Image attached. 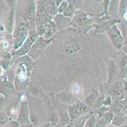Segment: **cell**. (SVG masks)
Returning <instances> with one entry per match:
<instances>
[{
  "label": "cell",
  "instance_id": "47",
  "mask_svg": "<svg viewBox=\"0 0 127 127\" xmlns=\"http://www.w3.org/2000/svg\"><path fill=\"white\" fill-rule=\"evenodd\" d=\"M124 52L127 55V43L125 44V45L124 46Z\"/></svg>",
  "mask_w": 127,
  "mask_h": 127
},
{
  "label": "cell",
  "instance_id": "36",
  "mask_svg": "<svg viewBox=\"0 0 127 127\" xmlns=\"http://www.w3.org/2000/svg\"><path fill=\"white\" fill-rule=\"evenodd\" d=\"M10 120L8 117L2 111H0V125L2 126L5 125L6 124H8Z\"/></svg>",
  "mask_w": 127,
  "mask_h": 127
},
{
  "label": "cell",
  "instance_id": "5",
  "mask_svg": "<svg viewBox=\"0 0 127 127\" xmlns=\"http://www.w3.org/2000/svg\"><path fill=\"white\" fill-rule=\"evenodd\" d=\"M28 66L25 63L20 65L19 71L17 73V76L15 78V88L18 90H22L27 85V81L28 79V74L27 68Z\"/></svg>",
  "mask_w": 127,
  "mask_h": 127
},
{
  "label": "cell",
  "instance_id": "3",
  "mask_svg": "<svg viewBox=\"0 0 127 127\" xmlns=\"http://www.w3.org/2000/svg\"><path fill=\"white\" fill-rule=\"evenodd\" d=\"M52 39H44L43 37L38 38V39L34 43V45H32L31 50L29 52L31 57L34 59H37L41 55V53L44 50L45 48L48 46L50 41H51Z\"/></svg>",
  "mask_w": 127,
  "mask_h": 127
},
{
  "label": "cell",
  "instance_id": "27",
  "mask_svg": "<svg viewBox=\"0 0 127 127\" xmlns=\"http://www.w3.org/2000/svg\"><path fill=\"white\" fill-rule=\"evenodd\" d=\"M1 88L5 93L12 92L14 90V87L13 84L9 80L4 79L1 82Z\"/></svg>",
  "mask_w": 127,
  "mask_h": 127
},
{
  "label": "cell",
  "instance_id": "16",
  "mask_svg": "<svg viewBox=\"0 0 127 127\" xmlns=\"http://www.w3.org/2000/svg\"><path fill=\"white\" fill-rule=\"evenodd\" d=\"M119 20H118L116 18H112L109 20L107 21L106 22L103 23L100 25H95V32H94V36L99 33H106V32L113 25H115L117 22H118Z\"/></svg>",
  "mask_w": 127,
  "mask_h": 127
},
{
  "label": "cell",
  "instance_id": "42",
  "mask_svg": "<svg viewBox=\"0 0 127 127\" xmlns=\"http://www.w3.org/2000/svg\"><path fill=\"white\" fill-rule=\"evenodd\" d=\"M11 55H10V53H4V54H3V58H4V59H6V60H10L11 59Z\"/></svg>",
  "mask_w": 127,
  "mask_h": 127
},
{
  "label": "cell",
  "instance_id": "32",
  "mask_svg": "<svg viewBox=\"0 0 127 127\" xmlns=\"http://www.w3.org/2000/svg\"><path fill=\"white\" fill-rule=\"evenodd\" d=\"M63 15L68 18H71L72 17H74L75 15V9L74 6L71 3H69L68 6L67 7V8L66 9L65 11L63 13Z\"/></svg>",
  "mask_w": 127,
  "mask_h": 127
},
{
  "label": "cell",
  "instance_id": "9",
  "mask_svg": "<svg viewBox=\"0 0 127 127\" xmlns=\"http://www.w3.org/2000/svg\"><path fill=\"white\" fill-rule=\"evenodd\" d=\"M37 3L34 0H29L25 9V17L28 22L32 23V25L36 22Z\"/></svg>",
  "mask_w": 127,
  "mask_h": 127
},
{
  "label": "cell",
  "instance_id": "49",
  "mask_svg": "<svg viewBox=\"0 0 127 127\" xmlns=\"http://www.w3.org/2000/svg\"><path fill=\"white\" fill-rule=\"evenodd\" d=\"M124 17H125V18L126 20H127V12L125 14V15H124Z\"/></svg>",
  "mask_w": 127,
  "mask_h": 127
},
{
  "label": "cell",
  "instance_id": "44",
  "mask_svg": "<svg viewBox=\"0 0 127 127\" xmlns=\"http://www.w3.org/2000/svg\"><path fill=\"white\" fill-rule=\"evenodd\" d=\"M75 127V125H74V123H73V122H71V123H70L69 124L66 125L64 126V127Z\"/></svg>",
  "mask_w": 127,
  "mask_h": 127
},
{
  "label": "cell",
  "instance_id": "38",
  "mask_svg": "<svg viewBox=\"0 0 127 127\" xmlns=\"http://www.w3.org/2000/svg\"><path fill=\"white\" fill-rule=\"evenodd\" d=\"M112 104V99H111V96H107L105 97L104 101V104L103 105L104 106H109L110 107L111 105Z\"/></svg>",
  "mask_w": 127,
  "mask_h": 127
},
{
  "label": "cell",
  "instance_id": "2",
  "mask_svg": "<svg viewBox=\"0 0 127 127\" xmlns=\"http://www.w3.org/2000/svg\"><path fill=\"white\" fill-rule=\"evenodd\" d=\"M106 33L108 34L111 43L116 50H119L122 48L123 45V38L116 24L113 25L106 32Z\"/></svg>",
  "mask_w": 127,
  "mask_h": 127
},
{
  "label": "cell",
  "instance_id": "8",
  "mask_svg": "<svg viewBox=\"0 0 127 127\" xmlns=\"http://www.w3.org/2000/svg\"><path fill=\"white\" fill-rule=\"evenodd\" d=\"M108 72V84L111 85L115 82L118 78L120 74L119 69L118 67L116 62L113 59L107 60Z\"/></svg>",
  "mask_w": 127,
  "mask_h": 127
},
{
  "label": "cell",
  "instance_id": "22",
  "mask_svg": "<svg viewBox=\"0 0 127 127\" xmlns=\"http://www.w3.org/2000/svg\"><path fill=\"white\" fill-rule=\"evenodd\" d=\"M15 16V8H11L7 20V31L9 34H13L14 31Z\"/></svg>",
  "mask_w": 127,
  "mask_h": 127
},
{
  "label": "cell",
  "instance_id": "50",
  "mask_svg": "<svg viewBox=\"0 0 127 127\" xmlns=\"http://www.w3.org/2000/svg\"><path fill=\"white\" fill-rule=\"evenodd\" d=\"M95 1H96L97 2H99H99H101L102 0H95Z\"/></svg>",
  "mask_w": 127,
  "mask_h": 127
},
{
  "label": "cell",
  "instance_id": "13",
  "mask_svg": "<svg viewBox=\"0 0 127 127\" xmlns=\"http://www.w3.org/2000/svg\"><path fill=\"white\" fill-rule=\"evenodd\" d=\"M53 22L55 23L56 27L58 29H62L63 28H65L69 26L70 23H72L71 18H68L63 15V14L57 13L54 17Z\"/></svg>",
  "mask_w": 127,
  "mask_h": 127
},
{
  "label": "cell",
  "instance_id": "24",
  "mask_svg": "<svg viewBox=\"0 0 127 127\" xmlns=\"http://www.w3.org/2000/svg\"><path fill=\"white\" fill-rule=\"evenodd\" d=\"M48 120H49V123L53 127H62L57 113H55V112L51 113L49 115Z\"/></svg>",
  "mask_w": 127,
  "mask_h": 127
},
{
  "label": "cell",
  "instance_id": "15",
  "mask_svg": "<svg viewBox=\"0 0 127 127\" xmlns=\"http://www.w3.org/2000/svg\"><path fill=\"white\" fill-rule=\"evenodd\" d=\"M117 66L121 76L125 77L127 74V55L125 53H121L117 57Z\"/></svg>",
  "mask_w": 127,
  "mask_h": 127
},
{
  "label": "cell",
  "instance_id": "48",
  "mask_svg": "<svg viewBox=\"0 0 127 127\" xmlns=\"http://www.w3.org/2000/svg\"><path fill=\"white\" fill-rule=\"evenodd\" d=\"M4 73V71H3V69L2 68V67L0 66V76H2Z\"/></svg>",
  "mask_w": 127,
  "mask_h": 127
},
{
  "label": "cell",
  "instance_id": "10",
  "mask_svg": "<svg viewBox=\"0 0 127 127\" xmlns=\"http://www.w3.org/2000/svg\"><path fill=\"white\" fill-rule=\"evenodd\" d=\"M57 113L58 115L59 118H60V123H61V127H62L69 124L72 122L70 116H69L67 108L65 107V105L62 104L61 106L59 107Z\"/></svg>",
  "mask_w": 127,
  "mask_h": 127
},
{
  "label": "cell",
  "instance_id": "29",
  "mask_svg": "<svg viewBox=\"0 0 127 127\" xmlns=\"http://www.w3.org/2000/svg\"><path fill=\"white\" fill-rule=\"evenodd\" d=\"M125 123V119L123 116L118 115H114L113 120L111 122V124L115 127H119Z\"/></svg>",
  "mask_w": 127,
  "mask_h": 127
},
{
  "label": "cell",
  "instance_id": "18",
  "mask_svg": "<svg viewBox=\"0 0 127 127\" xmlns=\"http://www.w3.org/2000/svg\"><path fill=\"white\" fill-rule=\"evenodd\" d=\"M99 96L100 95H99V92L96 90L93 89L91 91V92L84 99L83 102L87 106L92 109V106Z\"/></svg>",
  "mask_w": 127,
  "mask_h": 127
},
{
  "label": "cell",
  "instance_id": "34",
  "mask_svg": "<svg viewBox=\"0 0 127 127\" xmlns=\"http://www.w3.org/2000/svg\"><path fill=\"white\" fill-rule=\"evenodd\" d=\"M109 109H110V107L106 106H102L101 108H99L97 110V111L96 112V115L97 116V118H102V116H104L106 113H108V112H109Z\"/></svg>",
  "mask_w": 127,
  "mask_h": 127
},
{
  "label": "cell",
  "instance_id": "40",
  "mask_svg": "<svg viewBox=\"0 0 127 127\" xmlns=\"http://www.w3.org/2000/svg\"><path fill=\"white\" fill-rule=\"evenodd\" d=\"M5 1L8 3V4L11 7V9L15 8V6L17 0H5Z\"/></svg>",
  "mask_w": 127,
  "mask_h": 127
},
{
  "label": "cell",
  "instance_id": "30",
  "mask_svg": "<svg viewBox=\"0 0 127 127\" xmlns=\"http://www.w3.org/2000/svg\"><path fill=\"white\" fill-rule=\"evenodd\" d=\"M105 97H105L104 95H101V96H99V97H98L97 99L96 100V101H95V103H94V104L93 106H92V109H91V111L93 110L95 112L97 111L98 109L101 108L102 106H103L104 101Z\"/></svg>",
  "mask_w": 127,
  "mask_h": 127
},
{
  "label": "cell",
  "instance_id": "25",
  "mask_svg": "<svg viewBox=\"0 0 127 127\" xmlns=\"http://www.w3.org/2000/svg\"><path fill=\"white\" fill-rule=\"evenodd\" d=\"M119 3H120V0H111L109 8H108V12L110 14V15L115 16L118 13Z\"/></svg>",
  "mask_w": 127,
  "mask_h": 127
},
{
  "label": "cell",
  "instance_id": "43",
  "mask_svg": "<svg viewBox=\"0 0 127 127\" xmlns=\"http://www.w3.org/2000/svg\"><path fill=\"white\" fill-rule=\"evenodd\" d=\"M64 1V0H55V3H56V6H57V8L59 6V5L62 3V1Z\"/></svg>",
  "mask_w": 127,
  "mask_h": 127
},
{
  "label": "cell",
  "instance_id": "21",
  "mask_svg": "<svg viewBox=\"0 0 127 127\" xmlns=\"http://www.w3.org/2000/svg\"><path fill=\"white\" fill-rule=\"evenodd\" d=\"M29 27V24L28 22H24L20 23L19 25L17 26L16 29L13 32V36L15 38L19 36L20 35L24 33L25 32H28Z\"/></svg>",
  "mask_w": 127,
  "mask_h": 127
},
{
  "label": "cell",
  "instance_id": "6",
  "mask_svg": "<svg viewBox=\"0 0 127 127\" xmlns=\"http://www.w3.org/2000/svg\"><path fill=\"white\" fill-rule=\"evenodd\" d=\"M94 19L89 17V15L84 12H78L75 14L72 20V23L80 29H85L92 27Z\"/></svg>",
  "mask_w": 127,
  "mask_h": 127
},
{
  "label": "cell",
  "instance_id": "1",
  "mask_svg": "<svg viewBox=\"0 0 127 127\" xmlns=\"http://www.w3.org/2000/svg\"><path fill=\"white\" fill-rule=\"evenodd\" d=\"M69 116L71 121L73 122L76 119L85 114L91 111V109L87 107L83 102H77L76 103L67 107Z\"/></svg>",
  "mask_w": 127,
  "mask_h": 127
},
{
  "label": "cell",
  "instance_id": "12",
  "mask_svg": "<svg viewBox=\"0 0 127 127\" xmlns=\"http://www.w3.org/2000/svg\"><path fill=\"white\" fill-rule=\"evenodd\" d=\"M81 48L79 43L73 39H68L65 43V51L70 55H74L80 52Z\"/></svg>",
  "mask_w": 127,
  "mask_h": 127
},
{
  "label": "cell",
  "instance_id": "7",
  "mask_svg": "<svg viewBox=\"0 0 127 127\" xmlns=\"http://www.w3.org/2000/svg\"><path fill=\"white\" fill-rule=\"evenodd\" d=\"M17 120L21 124V125L32 123L31 121V118H30L28 103L27 100H24L22 102L21 107L20 109Z\"/></svg>",
  "mask_w": 127,
  "mask_h": 127
},
{
  "label": "cell",
  "instance_id": "11",
  "mask_svg": "<svg viewBox=\"0 0 127 127\" xmlns=\"http://www.w3.org/2000/svg\"><path fill=\"white\" fill-rule=\"evenodd\" d=\"M56 97L58 99L59 101L61 102L62 104L68 106L71 104H73L77 102V101L75 99L73 94L66 90L62 93L57 94Z\"/></svg>",
  "mask_w": 127,
  "mask_h": 127
},
{
  "label": "cell",
  "instance_id": "37",
  "mask_svg": "<svg viewBox=\"0 0 127 127\" xmlns=\"http://www.w3.org/2000/svg\"><path fill=\"white\" fill-rule=\"evenodd\" d=\"M8 124V127H21V124L17 120H14L9 121Z\"/></svg>",
  "mask_w": 127,
  "mask_h": 127
},
{
  "label": "cell",
  "instance_id": "26",
  "mask_svg": "<svg viewBox=\"0 0 127 127\" xmlns=\"http://www.w3.org/2000/svg\"><path fill=\"white\" fill-rule=\"evenodd\" d=\"M91 115H89V113H87L76 119L73 122L74 123L75 127H84L87 121Z\"/></svg>",
  "mask_w": 127,
  "mask_h": 127
},
{
  "label": "cell",
  "instance_id": "46",
  "mask_svg": "<svg viewBox=\"0 0 127 127\" xmlns=\"http://www.w3.org/2000/svg\"><path fill=\"white\" fill-rule=\"evenodd\" d=\"M123 88H124L125 92H127V81H125L124 83V85H123Z\"/></svg>",
  "mask_w": 127,
  "mask_h": 127
},
{
  "label": "cell",
  "instance_id": "41",
  "mask_svg": "<svg viewBox=\"0 0 127 127\" xmlns=\"http://www.w3.org/2000/svg\"><path fill=\"white\" fill-rule=\"evenodd\" d=\"M4 102L5 99L3 96H0V111H1L4 106Z\"/></svg>",
  "mask_w": 127,
  "mask_h": 127
},
{
  "label": "cell",
  "instance_id": "51",
  "mask_svg": "<svg viewBox=\"0 0 127 127\" xmlns=\"http://www.w3.org/2000/svg\"><path fill=\"white\" fill-rule=\"evenodd\" d=\"M0 27H1V28H3V27H2L1 24H0Z\"/></svg>",
  "mask_w": 127,
  "mask_h": 127
},
{
  "label": "cell",
  "instance_id": "39",
  "mask_svg": "<svg viewBox=\"0 0 127 127\" xmlns=\"http://www.w3.org/2000/svg\"><path fill=\"white\" fill-rule=\"evenodd\" d=\"M111 0H103V7L104 11H108V8H109V3H110Z\"/></svg>",
  "mask_w": 127,
  "mask_h": 127
},
{
  "label": "cell",
  "instance_id": "20",
  "mask_svg": "<svg viewBox=\"0 0 127 127\" xmlns=\"http://www.w3.org/2000/svg\"><path fill=\"white\" fill-rule=\"evenodd\" d=\"M116 115L127 116V96L123 101H120L116 104L115 109Z\"/></svg>",
  "mask_w": 127,
  "mask_h": 127
},
{
  "label": "cell",
  "instance_id": "31",
  "mask_svg": "<svg viewBox=\"0 0 127 127\" xmlns=\"http://www.w3.org/2000/svg\"><path fill=\"white\" fill-rule=\"evenodd\" d=\"M30 92L32 95L37 97H42V91L40 87L37 85H32L29 88Z\"/></svg>",
  "mask_w": 127,
  "mask_h": 127
},
{
  "label": "cell",
  "instance_id": "45",
  "mask_svg": "<svg viewBox=\"0 0 127 127\" xmlns=\"http://www.w3.org/2000/svg\"><path fill=\"white\" fill-rule=\"evenodd\" d=\"M21 127H34V125L32 123L29 125H21Z\"/></svg>",
  "mask_w": 127,
  "mask_h": 127
},
{
  "label": "cell",
  "instance_id": "17",
  "mask_svg": "<svg viewBox=\"0 0 127 127\" xmlns=\"http://www.w3.org/2000/svg\"><path fill=\"white\" fill-rule=\"evenodd\" d=\"M114 114L111 112H108L102 118H97L95 123V127H108L111 123Z\"/></svg>",
  "mask_w": 127,
  "mask_h": 127
},
{
  "label": "cell",
  "instance_id": "35",
  "mask_svg": "<svg viewBox=\"0 0 127 127\" xmlns=\"http://www.w3.org/2000/svg\"><path fill=\"white\" fill-rule=\"evenodd\" d=\"M69 3H68V1H66V0H64L63 1H62V3L57 8L58 13L63 14L64 11L66 10V9L67 8V7L68 6Z\"/></svg>",
  "mask_w": 127,
  "mask_h": 127
},
{
  "label": "cell",
  "instance_id": "33",
  "mask_svg": "<svg viewBox=\"0 0 127 127\" xmlns=\"http://www.w3.org/2000/svg\"><path fill=\"white\" fill-rule=\"evenodd\" d=\"M97 120V115H95V114H92L87 121L84 127H95Z\"/></svg>",
  "mask_w": 127,
  "mask_h": 127
},
{
  "label": "cell",
  "instance_id": "14",
  "mask_svg": "<svg viewBox=\"0 0 127 127\" xmlns=\"http://www.w3.org/2000/svg\"><path fill=\"white\" fill-rule=\"evenodd\" d=\"M56 31H57V27L55 23L53 21L48 20L45 24L43 27L42 34L44 36L43 38L46 39H52L53 34L55 33Z\"/></svg>",
  "mask_w": 127,
  "mask_h": 127
},
{
  "label": "cell",
  "instance_id": "52",
  "mask_svg": "<svg viewBox=\"0 0 127 127\" xmlns=\"http://www.w3.org/2000/svg\"><path fill=\"white\" fill-rule=\"evenodd\" d=\"M108 127H111V126H108Z\"/></svg>",
  "mask_w": 127,
  "mask_h": 127
},
{
  "label": "cell",
  "instance_id": "4",
  "mask_svg": "<svg viewBox=\"0 0 127 127\" xmlns=\"http://www.w3.org/2000/svg\"><path fill=\"white\" fill-rule=\"evenodd\" d=\"M39 36V32H36V31H32L31 34H29L28 37L25 40V41L24 42V43L23 44L22 46L18 50H17L15 53L17 55L20 56V57L25 55L27 53H28L32 45H34V43L38 39Z\"/></svg>",
  "mask_w": 127,
  "mask_h": 127
},
{
  "label": "cell",
  "instance_id": "28",
  "mask_svg": "<svg viewBox=\"0 0 127 127\" xmlns=\"http://www.w3.org/2000/svg\"><path fill=\"white\" fill-rule=\"evenodd\" d=\"M111 19V15L109 13L108 11H104L102 13L99 14L97 16V22H98L99 23H101V24H103V23L106 22L107 21Z\"/></svg>",
  "mask_w": 127,
  "mask_h": 127
},
{
  "label": "cell",
  "instance_id": "19",
  "mask_svg": "<svg viewBox=\"0 0 127 127\" xmlns=\"http://www.w3.org/2000/svg\"><path fill=\"white\" fill-rule=\"evenodd\" d=\"M111 93L117 99H123L125 96V90L122 84L120 83H115L112 87Z\"/></svg>",
  "mask_w": 127,
  "mask_h": 127
},
{
  "label": "cell",
  "instance_id": "23",
  "mask_svg": "<svg viewBox=\"0 0 127 127\" xmlns=\"http://www.w3.org/2000/svg\"><path fill=\"white\" fill-rule=\"evenodd\" d=\"M45 8L47 12L50 16H55L58 13L57 6L53 0H47L45 4Z\"/></svg>",
  "mask_w": 127,
  "mask_h": 127
}]
</instances>
